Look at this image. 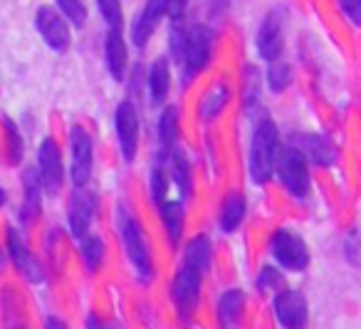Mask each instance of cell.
I'll list each match as a JSON object with an SVG mask.
<instances>
[{"label":"cell","instance_id":"cell-29","mask_svg":"<svg viewBox=\"0 0 361 329\" xmlns=\"http://www.w3.org/2000/svg\"><path fill=\"white\" fill-rule=\"evenodd\" d=\"M149 189H151V198H154L156 205H161L166 201V193H169V176L164 171V164L156 161L154 169H151L149 176Z\"/></svg>","mask_w":361,"mask_h":329},{"label":"cell","instance_id":"cell-1","mask_svg":"<svg viewBox=\"0 0 361 329\" xmlns=\"http://www.w3.org/2000/svg\"><path fill=\"white\" fill-rule=\"evenodd\" d=\"M116 230H119V238H121V243H124L126 258H129L131 268L136 270L141 282H149V280L154 277L149 240L141 233L139 220L134 218V213H131L124 203L116 205Z\"/></svg>","mask_w":361,"mask_h":329},{"label":"cell","instance_id":"cell-36","mask_svg":"<svg viewBox=\"0 0 361 329\" xmlns=\"http://www.w3.org/2000/svg\"><path fill=\"white\" fill-rule=\"evenodd\" d=\"M87 329H104V327H102V322L94 314H90V317H87Z\"/></svg>","mask_w":361,"mask_h":329},{"label":"cell","instance_id":"cell-10","mask_svg":"<svg viewBox=\"0 0 361 329\" xmlns=\"http://www.w3.org/2000/svg\"><path fill=\"white\" fill-rule=\"evenodd\" d=\"M114 129H116V141H119L121 159L126 164L136 159V151H139V114H136V107L131 102H121L116 107L114 114Z\"/></svg>","mask_w":361,"mask_h":329},{"label":"cell","instance_id":"cell-2","mask_svg":"<svg viewBox=\"0 0 361 329\" xmlns=\"http://www.w3.org/2000/svg\"><path fill=\"white\" fill-rule=\"evenodd\" d=\"M280 151V134L272 119H260L250 139V179L262 186L275 174V159Z\"/></svg>","mask_w":361,"mask_h":329},{"label":"cell","instance_id":"cell-32","mask_svg":"<svg viewBox=\"0 0 361 329\" xmlns=\"http://www.w3.org/2000/svg\"><path fill=\"white\" fill-rule=\"evenodd\" d=\"M280 282H282V277H280V273H277L275 268H262L260 270V275H257V287L265 292V289H272V287H280Z\"/></svg>","mask_w":361,"mask_h":329},{"label":"cell","instance_id":"cell-25","mask_svg":"<svg viewBox=\"0 0 361 329\" xmlns=\"http://www.w3.org/2000/svg\"><path fill=\"white\" fill-rule=\"evenodd\" d=\"M243 215H245V196L231 193L221 205V230L223 233H235L238 225L243 223Z\"/></svg>","mask_w":361,"mask_h":329},{"label":"cell","instance_id":"cell-22","mask_svg":"<svg viewBox=\"0 0 361 329\" xmlns=\"http://www.w3.org/2000/svg\"><path fill=\"white\" fill-rule=\"evenodd\" d=\"M171 90V67L166 57H159V60L151 65L149 72V95L154 104H164L166 97H169Z\"/></svg>","mask_w":361,"mask_h":329},{"label":"cell","instance_id":"cell-15","mask_svg":"<svg viewBox=\"0 0 361 329\" xmlns=\"http://www.w3.org/2000/svg\"><path fill=\"white\" fill-rule=\"evenodd\" d=\"M290 144L312 166H331L336 161V146L322 134H295Z\"/></svg>","mask_w":361,"mask_h":329},{"label":"cell","instance_id":"cell-9","mask_svg":"<svg viewBox=\"0 0 361 329\" xmlns=\"http://www.w3.org/2000/svg\"><path fill=\"white\" fill-rule=\"evenodd\" d=\"M35 28L40 32V37L45 40V45L55 52H65L72 42L70 23L62 18L60 11H55L52 6H42L35 16Z\"/></svg>","mask_w":361,"mask_h":329},{"label":"cell","instance_id":"cell-12","mask_svg":"<svg viewBox=\"0 0 361 329\" xmlns=\"http://www.w3.org/2000/svg\"><path fill=\"white\" fill-rule=\"evenodd\" d=\"M272 312L275 319L280 322L282 329H305L307 319H310V309H307V299L297 289H285L275 297L272 302Z\"/></svg>","mask_w":361,"mask_h":329},{"label":"cell","instance_id":"cell-11","mask_svg":"<svg viewBox=\"0 0 361 329\" xmlns=\"http://www.w3.org/2000/svg\"><path fill=\"white\" fill-rule=\"evenodd\" d=\"M255 45L260 57L267 62L282 55V45H285V13H282V8H275L265 16L260 30H257Z\"/></svg>","mask_w":361,"mask_h":329},{"label":"cell","instance_id":"cell-19","mask_svg":"<svg viewBox=\"0 0 361 329\" xmlns=\"http://www.w3.org/2000/svg\"><path fill=\"white\" fill-rule=\"evenodd\" d=\"M178 144V109L166 107L159 119V164H166Z\"/></svg>","mask_w":361,"mask_h":329},{"label":"cell","instance_id":"cell-3","mask_svg":"<svg viewBox=\"0 0 361 329\" xmlns=\"http://www.w3.org/2000/svg\"><path fill=\"white\" fill-rule=\"evenodd\" d=\"M216 50V32L208 25H193L186 30V47L180 55V80L188 87L208 67Z\"/></svg>","mask_w":361,"mask_h":329},{"label":"cell","instance_id":"cell-17","mask_svg":"<svg viewBox=\"0 0 361 329\" xmlns=\"http://www.w3.org/2000/svg\"><path fill=\"white\" fill-rule=\"evenodd\" d=\"M104 60H106L109 75L114 77L116 82H124L126 67H129V47H126V40H124V35H121V30H109L106 45H104Z\"/></svg>","mask_w":361,"mask_h":329},{"label":"cell","instance_id":"cell-7","mask_svg":"<svg viewBox=\"0 0 361 329\" xmlns=\"http://www.w3.org/2000/svg\"><path fill=\"white\" fill-rule=\"evenodd\" d=\"M37 179L45 193L57 196L62 189V179H65V169H62V154L60 146L52 136H45L37 149Z\"/></svg>","mask_w":361,"mask_h":329},{"label":"cell","instance_id":"cell-26","mask_svg":"<svg viewBox=\"0 0 361 329\" xmlns=\"http://www.w3.org/2000/svg\"><path fill=\"white\" fill-rule=\"evenodd\" d=\"M82 260H85L87 273H97L104 260V243L97 235H85L82 238Z\"/></svg>","mask_w":361,"mask_h":329},{"label":"cell","instance_id":"cell-20","mask_svg":"<svg viewBox=\"0 0 361 329\" xmlns=\"http://www.w3.org/2000/svg\"><path fill=\"white\" fill-rule=\"evenodd\" d=\"M243 307H245V294L240 289L223 292L221 299H218V322H221V329H235L238 319L243 314Z\"/></svg>","mask_w":361,"mask_h":329},{"label":"cell","instance_id":"cell-27","mask_svg":"<svg viewBox=\"0 0 361 329\" xmlns=\"http://www.w3.org/2000/svg\"><path fill=\"white\" fill-rule=\"evenodd\" d=\"M267 85H270V90L272 92H285L287 87L292 85V67L287 65L285 60H272L270 62V67H267Z\"/></svg>","mask_w":361,"mask_h":329},{"label":"cell","instance_id":"cell-28","mask_svg":"<svg viewBox=\"0 0 361 329\" xmlns=\"http://www.w3.org/2000/svg\"><path fill=\"white\" fill-rule=\"evenodd\" d=\"M62 18L70 23L72 28H85L87 25V6L85 0H57Z\"/></svg>","mask_w":361,"mask_h":329},{"label":"cell","instance_id":"cell-33","mask_svg":"<svg viewBox=\"0 0 361 329\" xmlns=\"http://www.w3.org/2000/svg\"><path fill=\"white\" fill-rule=\"evenodd\" d=\"M341 11L349 16V20L354 23V25H359L361 23V0H339Z\"/></svg>","mask_w":361,"mask_h":329},{"label":"cell","instance_id":"cell-6","mask_svg":"<svg viewBox=\"0 0 361 329\" xmlns=\"http://www.w3.org/2000/svg\"><path fill=\"white\" fill-rule=\"evenodd\" d=\"M270 253L275 258V263L285 270H295V273H302L310 265V250H307V243L295 235L292 230H277L270 240Z\"/></svg>","mask_w":361,"mask_h":329},{"label":"cell","instance_id":"cell-35","mask_svg":"<svg viewBox=\"0 0 361 329\" xmlns=\"http://www.w3.org/2000/svg\"><path fill=\"white\" fill-rule=\"evenodd\" d=\"M45 329H67V327H65V322H60L57 317H50L45 324Z\"/></svg>","mask_w":361,"mask_h":329},{"label":"cell","instance_id":"cell-37","mask_svg":"<svg viewBox=\"0 0 361 329\" xmlns=\"http://www.w3.org/2000/svg\"><path fill=\"white\" fill-rule=\"evenodd\" d=\"M6 198H8V196H6V191H3V189H0V205H3V203H6Z\"/></svg>","mask_w":361,"mask_h":329},{"label":"cell","instance_id":"cell-18","mask_svg":"<svg viewBox=\"0 0 361 329\" xmlns=\"http://www.w3.org/2000/svg\"><path fill=\"white\" fill-rule=\"evenodd\" d=\"M40 203H42V186L37 179L35 169L23 171V208H20V220L30 223L40 215Z\"/></svg>","mask_w":361,"mask_h":329},{"label":"cell","instance_id":"cell-14","mask_svg":"<svg viewBox=\"0 0 361 329\" xmlns=\"http://www.w3.org/2000/svg\"><path fill=\"white\" fill-rule=\"evenodd\" d=\"M169 16V0H146V6L139 11L131 28V42L136 47H146L151 40V35L156 32L159 23Z\"/></svg>","mask_w":361,"mask_h":329},{"label":"cell","instance_id":"cell-5","mask_svg":"<svg viewBox=\"0 0 361 329\" xmlns=\"http://www.w3.org/2000/svg\"><path fill=\"white\" fill-rule=\"evenodd\" d=\"M203 275H206V270H203L201 265L191 263V260H183V265H180L178 273H176L171 294H173V302H176V309H178L180 319H188L193 314V309L198 307Z\"/></svg>","mask_w":361,"mask_h":329},{"label":"cell","instance_id":"cell-24","mask_svg":"<svg viewBox=\"0 0 361 329\" xmlns=\"http://www.w3.org/2000/svg\"><path fill=\"white\" fill-rule=\"evenodd\" d=\"M228 97H231V92H228V85H226V82H218V85L213 87V90L201 100V107H198V116H201L203 121L218 119V116L223 114V109H226Z\"/></svg>","mask_w":361,"mask_h":329},{"label":"cell","instance_id":"cell-30","mask_svg":"<svg viewBox=\"0 0 361 329\" xmlns=\"http://www.w3.org/2000/svg\"><path fill=\"white\" fill-rule=\"evenodd\" d=\"M99 16L109 25V30H121L124 25V13H121V0H97Z\"/></svg>","mask_w":361,"mask_h":329},{"label":"cell","instance_id":"cell-31","mask_svg":"<svg viewBox=\"0 0 361 329\" xmlns=\"http://www.w3.org/2000/svg\"><path fill=\"white\" fill-rule=\"evenodd\" d=\"M3 119V126H6V134L8 141H11V159L13 164H20L23 161V139H20V131L16 129V121L11 116H0Z\"/></svg>","mask_w":361,"mask_h":329},{"label":"cell","instance_id":"cell-23","mask_svg":"<svg viewBox=\"0 0 361 329\" xmlns=\"http://www.w3.org/2000/svg\"><path fill=\"white\" fill-rule=\"evenodd\" d=\"M169 161H171V179H173L176 189L180 191L183 201H188V198H191V193H193V171H191V164H188V159L180 154L178 149H173V154L169 156Z\"/></svg>","mask_w":361,"mask_h":329},{"label":"cell","instance_id":"cell-34","mask_svg":"<svg viewBox=\"0 0 361 329\" xmlns=\"http://www.w3.org/2000/svg\"><path fill=\"white\" fill-rule=\"evenodd\" d=\"M356 248H359V243H356V230H351L349 238H346V243H344L346 258H349L351 265H359V255H356Z\"/></svg>","mask_w":361,"mask_h":329},{"label":"cell","instance_id":"cell-21","mask_svg":"<svg viewBox=\"0 0 361 329\" xmlns=\"http://www.w3.org/2000/svg\"><path fill=\"white\" fill-rule=\"evenodd\" d=\"M159 208H161L164 228H166V233H169V240L176 248V245L180 243V238H183V218H186L183 203H180V201H164Z\"/></svg>","mask_w":361,"mask_h":329},{"label":"cell","instance_id":"cell-8","mask_svg":"<svg viewBox=\"0 0 361 329\" xmlns=\"http://www.w3.org/2000/svg\"><path fill=\"white\" fill-rule=\"evenodd\" d=\"M70 146H72V184L75 189L87 186L92 179V169H94V146H92L90 131L85 126H72L70 131Z\"/></svg>","mask_w":361,"mask_h":329},{"label":"cell","instance_id":"cell-16","mask_svg":"<svg viewBox=\"0 0 361 329\" xmlns=\"http://www.w3.org/2000/svg\"><path fill=\"white\" fill-rule=\"evenodd\" d=\"M8 253H11L13 263H16L18 273H20L23 277L30 280L32 285L42 282V277H45V273H42V265L35 260V255L30 253V248L23 243L20 233H18L16 228L8 230Z\"/></svg>","mask_w":361,"mask_h":329},{"label":"cell","instance_id":"cell-4","mask_svg":"<svg viewBox=\"0 0 361 329\" xmlns=\"http://www.w3.org/2000/svg\"><path fill=\"white\" fill-rule=\"evenodd\" d=\"M275 171L280 176V184L295 198H305L310 193V164L292 144L280 146L275 159Z\"/></svg>","mask_w":361,"mask_h":329},{"label":"cell","instance_id":"cell-13","mask_svg":"<svg viewBox=\"0 0 361 329\" xmlns=\"http://www.w3.org/2000/svg\"><path fill=\"white\" fill-rule=\"evenodd\" d=\"M94 208H97V198L92 191H87V186L72 191L70 196V208H67V220H70V230L77 240H82L87 235L94 218Z\"/></svg>","mask_w":361,"mask_h":329}]
</instances>
